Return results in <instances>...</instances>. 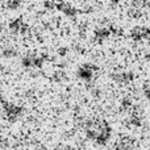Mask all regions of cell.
Instances as JSON below:
<instances>
[{"mask_svg": "<svg viewBox=\"0 0 150 150\" xmlns=\"http://www.w3.org/2000/svg\"><path fill=\"white\" fill-rule=\"evenodd\" d=\"M3 105H4V112H5V116H7V119L9 120L11 122H15L16 120L20 117V115L23 113V108L18 105H15V104L12 103H3Z\"/></svg>", "mask_w": 150, "mask_h": 150, "instance_id": "1", "label": "cell"}, {"mask_svg": "<svg viewBox=\"0 0 150 150\" xmlns=\"http://www.w3.org/2000/svg\"><path fill=\"white\" fill-rule=\"evenodd\" d=\"M42 62H44V58H40L37 55H28L23 59V65L28 69H38L41 67Z\"/></svg>", "mask_w": 150, "mask_h": 150, "instance_id": "2", "label": "cell"}, {"mask_svg": "<svg viewBox=\"0 0 150 150\" xmlns=\"http://www.w3.org/2000/svg\"><path fill=\"white\" fill-rule=\"evenodd\" d=\"M93 70H96L95 66L84 65V66H82V67H79V70H78V76L84 79V80H90L91 78H92Z\"/></svg>", "mask_w": 150, "mask_h": 150, "instance_id": "3", "label": "cell"}, {"mask_svg": "<svg viewBox=\"0 0 150 150\" xmlns=\"http://www.w3.org/2000/svg\"><path fill=\"white\" fill-rule=\"evenodd\" d=\"M59 9L62 11L63 13H66L67 16H75V13H76V11L74 9L71 5H69V4H62V5H59Z\"/></svg>", "mask_w": 150, "mask_h": 150, "instance_id": "4", "label": "cell"}, {"mask_svg": "<svg viewBox=\"0 0 150 150\" xmlns=\"http://www.w3.org/2000/svg\"><path fill=\"white\" fill-rule=\"evenodd\" d=\"M108 34H109L108 30H105V29H99V30L95 32V40L96 41H98V40L99 41H101V40H104Z\"/></svg>", "mask_w": 150, "mask_h": 150, "instance_id": "5", "label": "cell"}, {"mask_svg": "<svg viewBox=\"0 0 150 150\" xmlns=\"http://www.w3.org/2000/svg\"><path fill=\"white\" fill-rule=\"evenodd\" d=\"M3 55H4L5 58H12V57L16 55V52L12 49V47H7V49L3 52Z\"/></svg>", "mask_w": 150, "mask_h": 150, "instance_id": "6", "label": "cell"}, {"mask_svg": "<svg viewBox=\"0 0 150 150\" xmlns=\"http://www.w3.org/2000/svg\"><path fill=\"white\" fill-rule=\"evenodd\" d=\"M58 150H75L74 148H63V149H58Z\"/></svg>", "mask_w": 150, "mask_h": 150, "instance_id": "7", "label": "cell"}]
</instances>
